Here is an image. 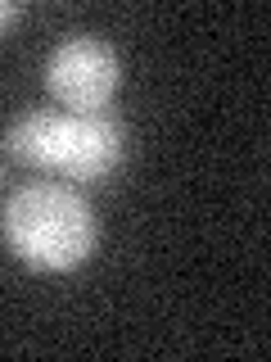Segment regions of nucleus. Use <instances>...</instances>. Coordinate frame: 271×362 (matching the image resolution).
<instances>
[{"mask_svg":"<svg viewBox=\"0 0 271 362\" xmlns=\"http://www.w3.org/2000/svg\"><path fill=\"white\" fill-rule=\"evenodd\" d=\"M5 240L28 267L68 272L86 263V254L95 249V218L77 190L32 181L5 209Z\"/></svg>","mask_w":271,"mask_h":362,"instance_id":"1","label":"nucleus"},{"mask_svg":"<svg viewBox=\"0 0 271 362\" xmlns=\"http://www.w3.org/2000/svg\"><path fill=\"white\" fill-rule=\"evenodd\" d=\"M9 154L28 168H45L73 181H100L122 158V132L104 113H23L5 136Z\"/></svg>","mask_w":271,"mask_h":362,"instance_id":"2","label":"nucleus"},{"mask_svg":"<svg viewBox=\"0 0 271 362\" xmlns=\"http://www.w3.org/2000/svg\"><path fill=\"white\" fill-rule=\"evenodd\" d=\"M45 82L73 113H100L118 90V54L95 37H68L50 54Z\"/></svg>","mask_w":271,"mask_h":362,"instance_id":"3","label":"nucleus"},{"mask_svg":"<svg viewBox=\"0 0 271 362\" xmlns=\"http://www.w3.org/2000/svg\"><path fill=\"white\" fill-rule=\"evenodd\" d=\"M18 18V5H9V0H0V32L9 28V23Z\"/></svg>","mask_w":271,"mask_h":362,"instance_id":"4","label":"nucleus"}]
</instances>
